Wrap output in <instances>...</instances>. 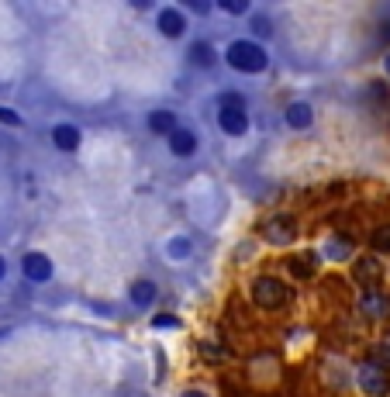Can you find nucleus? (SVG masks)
Wrapping results in <instances>:
<instances>
[{
  "mask_svg": "<svg viewBox=\"0 0 390 397\" xmlns=\"http://www.w3.org/2000/svg\"><path fill=\"white\" fill-rule=\"evenodd\" d=\"M225 59H228V66H235L238 73H263L266 63H270L266 48H263L259 41H252V39L232 41L228 52H225Z\"/></svg>",
  "mask_w": 390,
  "mask_h": 397,
  "instance_id": "nucleus-1",
  "label": "nucleus"
},
{
  "mask_svg": "<svg viewBox=\"0 0 390 397\" xmlns=\"http://www.w3.org/2000/svg\"><path fill=\"white\" fill-rule=\"evenodd\" d=\"M252 297H256V304L266 308V311H276V308H287V304H290V290L276 277L256 280V283H252Z\"/></svg>",
  "mask_w": 390,
  "mask_h": 397,
  "instance_id": "nucleus-2",
  "label": "nucleus"
},
{
  "mask_svg": "<svg viewBox=\"0 0 390 397\" xmlns=\"http://www.w3.org/2000/svg\"><path fill=\"white\" fill-rule=\"evenodd\" d=\"M356 380H359V387H363L366 394H373V397L390 394L387 370H380V366H373V363H363V366H359V373H356Z\"/></svg>",
  "mask_w": 390,
  "mask_h": 397,
  "instance_id": "nucleus-3",
  "label": "nucleus"
},
{
  "mask_svg": "<svg viewBox=\"0 0 390 397\" xmlns=\"http://www.w3.org/2000/svg\"><path fill=\"white\" fill-rule=\"evenodd\" d=\"M352 277H356V283H359L363 290H377L380 280H384V266H380L377 256H363V259H356Z\"/></svg>",
  "mask_w": 390,
  "mask_h": 397,
  "instance_id": "nucleus-4",
  "label": "nucleus"
},
{
  "mask_svg": "<svg viewBox=\"0 0 390 397\" xmlns=\"http://www.w3.org/2000/svg\"><path fill=\"white\" fill-rule=\"evenodd\" d=\"M263 235H266V242H273V245H290L297 238V225H294L290 214H276V218L266 221Z\"/></svg>",
  "mask_w": 390,
  "mask_h": 397,
  "instance_id": "nucleus-5",
  "label": "nucleus"
},
{
  "mask_svg": "<svg viewBox=\"0 0 390 397\" xmlns=\"http://www.w3.org/2000/svg\"><path fill=\"white\" fill-rule=\"evenodd\" d=\"M21 270H25V277L32 283H45V280H52V259L41 256V252H28L21 259Z\"/></svg>",
  "mask_w": 390,
  "mask_h": 397,
  "instance_id": "nucleus-6",
  "label": "nucleus"
},
{
  "mask_svg": "<svg viewBox=\"0 0 390 397\" xmlns=\"http://www.w3.org/2000/svg\"><path fill=\"white\" fill-rule=\"evenodd\" d=\"M359 311H363L366 318H384L390 311V297L387 294H380V290H366L363 301H359Z\"/></svg>",
  "mask_w": 390,
  "mask_h": 397,
  "instance_id": "nucleus-7",
  "label": "nucleus"
},
{
  "mask_svg": "<svg viewBox=\"0 0 390 397\" xmlns=\"http://www.w3.org/2000/svg\"><path fill=\"white\" fill-rule=\"evenodd\" d=\"M169 149H173V156H194L197 135L190 131V128H176V131L169 135Z\"/></svg>",
  "mask_w": 390,
  "mask_h": 397,
  "instance_id": "nucleus-8",
  "label": "nucleus"
},
{
  "mask_svg": "<svg viewBox=\"0 0 390 397\" xmlns=\"http://www.w3.org/2000/svg\"><path fill=\"white\" fill-rule=\"evenodd\" d=\"M183 28H187V25H183V14H180V11L166 7V11L159 14V32H162L166 39H180V35H183Z\"/></svg>",
  "mask_w": 390,
  "mask_h": 397,
  "instance_id": "nucleus-9",
  "label": "nucleus"
},
{
  "mask_svg": "<svg viewBox=\"0 0 390 397\" xmlns=\"http://www.w3.org/2000/svg\"><path fill=\"white\" fill-rule=\"evenodd\" d=\"M52 145L63 149V152H73L79 145V128H73V124H56L52 128Z\"/></svg>",
  "mask_w": 390,
  "mask_h": 397,
  "instance_id": "nucleus-10",
  "label": "nucleus"
},
{
  "mask_svg": "<svg viewBox=\"0 0 390 397\" xmlns=\"http://www.w3.org/2000/svg\"><path fill=\"white\" fill-rule=\"evenodd\" d=\"M218 124H221V131H228V135H245L249 115H245V111H218Z\"/></svg>",
  "mask_w": 390,
  "mask_h": 397,
  "instance_id": "nucleus-11",
  "label": "nucleus"
},
{
  "mask_svg": "<svg viewBox=\"0 0 390 397\" xmlns=\"http://www.w3.org/2000/svg\"><path fill=\"white\" fill-rule=\"evenodd\" d=\"M311 121H314L311 104H304V100H294V104L287 108V124H290V128H311Z\"/></svg>",
  "mask_w": 390,
  "mask_h": 397,
  "instance_id": "nucleus-12",
  "label": "nucleus"
},
{
  "mask_svg": "<svg viewBox=\"0 0 390 397\" xmlns=\"http://www.w3.org/2000/svg\"><path fill=\"white\" fill-rule=\"evenodd\" d=\"M128 294H131V304H152L159 290H156V283H152V280H135Z\"/></svg>",
  "mask_w": 390,
  "mask_h": 397,
  "instance_id": "nucleus-13",
  "label": "nucleus"
},
{
  "mask_svg": "<svg viewBox=\"0 0 390 397\" xmlns=\"http://www.w3.org/2000/svg\"><path fill=\"white\" fill-rule=\"evenodd\" d=\"M149 128H152L156 135H173V131H176V115H173V111H152V115H149Z\"/></svg>",
  "mask_w": 390,
  "mask_h": 397,
  "instance_id": "nucleus-14",
  "label": "nucleus"
},
{
  "mask_svg": "<svg viewBox=\"0 0 390 397\" xmlns=\"http://www.w3.org/2000/svg\"><path fill=\"white\" fill-rule=\"evenodd\" d=\"M325 256H328L332 263H339V259H349V256H352V242H349V238H342V235L328 238V242H325Z\"/></svg>",
  "mask_w": 390,
  "mask_h": 397,
  "instance_id": "nucleus-15",
  "label": "nucleus"
},
{
  "mask_svg": "<svg viewBox=\"0 0 390 397\" xmlns=\"http://www.w3.org/2000/svg\"><path fill=\"white\" fill-rule=\"evenodd\" d=\"M166 256H169V259H187V256H190V238L187 235L166 238Z\"/></svg>",
  "mask_w": 390,
  "mask_h": 397,
  "instance_id": "nucleus-16",
  "label": "nucleus"
},
{
  "mask_svg": "<svg viewBox=\"0 0 390 397\" xmlns=\"http://www.w3.org/2000/svg\"><path fill=\"white\" fill-rule=\"evenodd\" d=\"M190 63L194 66H214V48L207 41H194L190 45Z\"/></svg>",
  "mask_w": 390,
  "mask_h": 397,
  "instance_id": "nucleus-17",
  "label": "nucleus"
},
{
  "mask_svg": "<svg viewBox=\"0 0 390 397\" xmlns=\"http://www.w3.org/2000/svg\"><path fill=\"white\" fill-rule=\"evenodd\" d=\"M370 242H373V249H377V252H387V256H390V225H384V228H377Z\"/></svg>",
  "mask_w": 390,
  "mask_h": 397,
  "instance_id": "nucleus-18",
  "label": "nucleus"
},
{
  "mask_svg": "<svg viewBox=\"0 0 390 397\" xmlns=\"http://www.w3.org/2000/svg\"><path fill=\"white\" fill-rule=\"evenodd\" d=\"M287 266H290V273H294V277L308 280V277H311V270H314V259H290Z\"/></svg>",
  "mask_w": 390,
  "mask_h": 397,
  "instance_id": "nucleus-19",
  "label": "nucleus"
},
{
  "mask_svg": "<svg viewBox=\"0 0 390 397\" xmlns=\"http://www.w3.org/2000/svg\"><path fill=\"white\" fill-rule=\"evenodd\" d=\"M221 111H245V100L238 97V93H221Z\"/></svg>",
  "mask_w": 390,
  "mask_h": 397,
  "instance_id": "nucleus-20",
  "label": "nucleus"
},
{
  "mask_svg": "<svg viewBox=\"0 0 390 397\" xmlns=\"http://www.w3.org/2000/svg\"><path fill=\"white\" fill-rule=\"evenodd\" d=\"M370 363H373V366H380V370H387V366H390V346H377V349L370 353Z\"/></svg>",
  "mask_w": 390,
  "mask_h": 397,
  "instance_id": "nucleus-21",
  "label": "nucleus"
},
{
  "mask_svg": "<svg viewBox=\"0 0 390 397\" xmlns=\"http://www.w3.org/2000/svg\"><path fill=\"white\" fill-rule=\"evenodd\" d=\"M152 325H156V328H180V318L176 315H156L152 318Z\"/></svg>",
  "mask_w": 390,
  "mask_h": 397,
  "instance_id": "nucleus-22",
  "label": "nucleus"
},
{
  "mask_svg": "<svg viewBox=\"0 0 390 397\" xmlns=\"http://www.w3.org/2000/svg\"><path fill=\"white\" fill-rule=\"evenodd\" d=\"M221 7H225L228 14H245V11H249L245 0H221Z\"/></svg>",
  "mask_w": 390,
  "mask_h": 397,
  "instance_id": "nucleus-23",
  "label": "nucleus"
},
{
  "mask_svg": "<svg viewBox=\"0 0 390 397\" xmlns=\"http://www.w3.org/2000/svg\"><path fill=\"white\" fill-rule=\"evenodd\" d=\"M0 121H4V124H11V128H18V124H21V115H14L11 108H4V104H0Z\"/></svg>",
  "mask_w": 390,
  "mask_h": 397,
  "instance_id": "nucleus-24",
  "label": "nucleus"
},
{
  "mask_svg": "<svg viewBox=\"0 0 390 397\" xmlns=\"http://www.w3.org/2000/svg\"><path fill=\"white\" fill-rule=\"evenodd\" d=\"M252 28H256V35H259V39H266V35H270V32H273V28H270V21H266V18H252Z\"/></svg>",
  "mask_w": 390,
  "mask_h": 397,
  "instance_id": "nucleus-25",
  "label": "nucleus"
},
{
  "mask_svg": "<svg viewBox=\"0 0 390 397\" xmlns=\"http://www.w3.org/2000/svg\"><path fill=\"white\" fill-rule=\"evenodd\" d=\"M4 273H7V263H4V256H0V280H4Z\"/></svg>",
  "mask_w": 390,
  "mask_h": 397,
  "instance_id": "nucleus-26",
  "label": "nucleus"
},
{
  "mask_svg": "<svg viewBox=\"0 0 390 397\" xmlns=\"http://www.w3.org/2000/svg\"><path fill=\"white\" fill-rule=\"evenodd\" d=\"M183 397H207V394H200V391H187Z\"/></svg>",
  "mask_w": 390,
  "mask_h": 397,
  "instance_id": "nucleus-27",
  "label": "nucleus"
},
{
  "mask_svg": "<svg viewBox=\"0 0 390 397\" xmlns=\"http://www.w3.org/2000/svg\"><path fill=\"white\" fill-rule=\"evenodd\" d=\"M384 70H387V77H390V56H387V59H384Z\"/></svg>",
  "mask_w": 390,
  "mask_h": 397,
  "instance_id": "nucleus-28",
  "label": "nucleus"
}]
</instances>
